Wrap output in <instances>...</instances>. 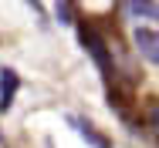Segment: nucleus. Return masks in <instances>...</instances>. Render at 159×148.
<instances>
[{
    "instance_id": "obj_1",
    "label": "nucleus",
    "mask_w": 159,
    "mask_h": 148,
    "mask_svg": "<svg viewBox=\"0 0 159 148\" xmlns=\"http://www.w3.org/2000/svg\"><path fill=\"white\" fill-rule=\"evenodd\" d=\"M132 40H135V51H139L146 61L159 64V34H156V30H149V27H135Z\"/></svg>"
},
{
    "instance_id": "obj_2",
    "label": "nucleus",
    "mask_w": 159,
    "mask_h": 148,
    "mask_svg": "<svg viewBox=\"0 0 159 148\" xmlns=\"http://www.w3.org/2000/svg\"><path fill=\"white\" fill-rule=\"evenodd\" d=\"M68 121H71V125H75V128H78V131H81V135H85V138H88L95 148H112L108 142H105V135H102V131H95V128H92L85 118H68Z\"/></svg>"
},
{
    "instance_id": "obj_3",
    "label": "nucleus",
    "mask_w": 159,
    "mask_h": 148,
    "mask_svg": "<svg viewBox=\"0 0 159 148\" xmlns=\"http://www.w3.org/2000/svg\"><path fill=\"white\" fill-rule=\"evenodd\" d=\"M125 10L132 14V17H159V7L152 3V0H125Z\"/></svg>"
},
{
    "instance_id": "obj_4",
    "label": "nucleus",
    "mask_w": 159,
    "mask_h": 148,
    "mask_svg": "<svg viewBox=\"0 0 159 148\" xmlns=\"http://www.w3.org/2000/svg\"><path fill=\"white\" fill-rule=\"evenodd\" d=\"M81 40L88 44V51H92V54H95V57H98V64H102V67H108V54L102 51V44H98V37H95V34H92V30H88V27L81 30Z\"/></svg>"
},
{
    "instance_id": "obj_5",
    "label": "nucleus",
    "mask_w": 159,
    "mask_h": 148,
    "mask_svg": "<svg viewBox=\"0 0 159 148\" xmlns=\"http://www.w3.org/2000/svg\"><path fill=\"white\" fill-rule=\"evenodd\" d=\"M0 78H3V101H0V108H7L10 98H14V91H17V74L14 71H0Z\"/></svg>"
},
{
    "instance_id": "obj_6",
    "label": "nucleus",
    "mask_w": 159,
    "mask_h": 148,
    "mask_svg": "<svg viewBox=\"0 0 159 148\" xmlns=\"http://www.w3.org/2000/svg\"><path fill=\"white\" fill-rule=\"evenodd\" d=\"M152 131H156V135H159V108H156V111H152Z\"/></svg>"
},
{
    "instance_id": "obj_7",
    "label": "nucleus",
    "mask_w": 159,
    "mask_h": 148,
    "mask_svg": "<svg viewBox=\"0 0 159 148\" xmlns=\"http://www.w3.org/2000/svg\"><path fill=\"white\" fill-rule=\"evenodd\" d=\"M27 3H31V7H34V10H37V14H41V3H37V0H27Z\"/></svg>"
}]
</instances>
